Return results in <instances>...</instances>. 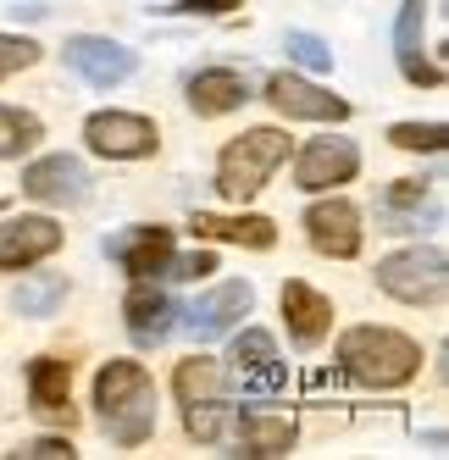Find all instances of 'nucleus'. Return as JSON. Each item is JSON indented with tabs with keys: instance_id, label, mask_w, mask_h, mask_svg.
Wrapping results in <instances>:
<instances>
[{
	"instance_id": "f257e3e1",
	"label": "nucleus",
	"mask_w": 449,
	"mask_h": 460,
	"mask_svg": "<svg viewBox=\"0 0 449 460\" xmlns=\"http://www.w3.org/2000/svg\"><path fill=\"white\" fill-rule=\"evenodd\" d=\"M94 411H101V427L122 444L139 449L155 433V383L139 360H106L94 372Z\"/></svg>"
},
{
	"instance_id": "f03ea898",
	"label": "nucleus",
	"mask_w": 449,
	"mask_h": 460,
	"mask_svg": "<svg viewBox=\"0 0 449 460\" xmlns=\"http://www.w3.org/2000/svg\"><path fill=\"white\" fill-rule=\"evenodd\" d=\"M339 367L366 383V388H405L416 372H422V344L394 333V327H349V333L339 339Z\"/></svg>"
},
{
	"instance_id": "7ed1b4c3",
	"label": "nucleus",
	"mask_w": 449,
	"mask_h": 460,
	"mask_svg": "<svg viewBox=\"0 0 449 460\" xmlns=\"http://www.w3.org/2000/svg\"><path fill=\"white\" fill-rule=\"evenodd\" d=\"M283 161H288V134L283 128H244V134H233L216 155V189L244 206L272 183V172Z\"/></svg>"
},
{
	"instance_id": "20e7f679",
	"label": "nucleus",
	"mask_w": 449,
	"mask_h": 460,
	"mask_svg": "<svg viewBox=\"0 0 449 460\" xmlns=\"http://www.w3.org/2000/svg\"><path fill=\"white\" fill-rule=\"evenodd\" d=\"M377 288L400 305H438L449 288V261L438 244H416V250H394L377 261Z\"/></svg>"
},
{
	"instance_id": "39448f33",
	"label": "nucleus",
	"mask_w": 449,
	"mask_h": 460,
	"mask_svg": "<svg viewBox=\"0 0 449 460\" xmlns=\"http://www.w3.org/2000/svg\"><path fill=\"white\" fill-rule=\"evenodd\" d=\"M438 222H444V200L422 178H394L377 194V227L383 234H433Z\"/></svg>"
},
{
	"instance_id": "423d86ee",
	"label": "nucleus",
	"mask_w": 449,
	"mask_h": 460,
	"mask_svg": "<svg viewBox=\"0 0 449 460\" xmlns=\"http://www.w3.org/2000/svg\"><path fill=\"white\" fill-rule=\"evenodd\" d=\"M84 145L106 161H145V155H155L162 134H155V122L139 117V111H94L84 122Z\"/></svg>"
},
{
	"instance_id": "0eeeda50",
	"label": "nucleus",
	"mask_w": 449,
	"mask_h": 460,
	"mask_svg": "<svg viewBox=\"0 0 449 460\" xmlns=\"http://www.w3.org/2000/svg\"><path fill=\"white\" fill-rule=\"evenodd\" d=\"M267 106L288 122H344L349 117L344 94L322 89L316 78H300V73H272L267 78Z\"/></svg>"
},
{
	"instance_id": "6e6552de",
	"label": "nucleus",
	"mask_w": 449,
	"mask_h": 460,
	"mask_svg": "<svg viewBox=\"0 0 449 460\" xmlns=\"http://www.w3.org/2000/svg\"><path fill=\"white\" fill-rule=\"evenodd\" d=\"M222 377H233L244 394H277L288 383V367L277 360V339L267 327H244L233 339V349H228V372Z\"/></svg>"
},
{
	"instance_id": "1a4fd4ad",
	"label": "nucleus",
	"mask_w": 449,
	"mask_h": 460,
	"mask_svg": "<svg viewBox=\"0 0 449 460\" xmlns=\"http://www.w3.org/2000/svg\"><path fill=\"white\" fill-rule=\"evenodd\" d=\"M22 194L40 206H84L89 200V167L78 155H40L22 167Z\"/></svg>"
},
{
	"instance_id": "9d476101",
	"label": "nucleus",
	"mask_w": 449,
	"mask_h": 460,
	"mask_svg": "<svg viewBox=\"0 0 449 460\" xmlns=\"http://www.w3.org/2000/svg\"><path fill=\"white\" fill-rule=\"evenodd\" d=\"M61 56H67V67L94 89H117V84H128L139 73V56L128 45H117V40H101V34H73Z\"/></svg>"
},
{
	"instance_id": "9b49d317",
	"label": "nucleus",
	"mask_w": 449,
	"mask_h": 460,
	"mask_svg": "<svg viewBox=\"0 0 449 460\" xmlns=\"http://www.w3.org/2000/svg\"><path fill=\"white\" fill-rule=\"evenodd\" d=\"M361 172V150H356V139H311L300 155H295V189H305V194H328V189H339V183H349Z\"/></svg>"
},
{
	"instance_id": "f8f14e48",
	"label": "nucleus",
	"mask_w": 449,
	"mask_h": 460,
	"mask_svg": "<svg viewBox=\"0 0 449 460\" xmlns=\"http://www.w3.org/2000/svg\"><path fill=\"white\" fill-rule=\"evenodd\" d=\"M305 239L322 255H333V261H356L361 255V211L349 206L344 194L328 189V200H316L305 211Z\"/></svg>"
},
{
	"instance_id": "ddd939ff",
	"label": "nucleus",
	"mask_w": 449,
	"mask_h": 460,
	"mask_svg": "<svg viewBox=\"0 0 449 460\" xmlns=\"http://www.w3.org/2000/svg\"><path fill=\"white\" fill-rule=\"evenodd\" d=\"M61 250V227L50 217H6L0 222V272H28Z\"/></svg>"
},
{
	"instance_id": "4468645a",
	"label": "nucleus",
	"mask_w": 449,
	"mask_h": 460,
	"mask_svg": "<svg viewBox=\"0 0 449 460\" xmlns=\"http://www.w3.org/2000/svg\"><path fill=\"white\" fill-rule=\"evenodd\" d=\"M250 305H255L250 283H216V288H206L200 300L189 305V333H195L200 344H211L222 333H233V327L250 316Z\"/></svg>"
},
{
	"instance_id": "2eb2a0df",
	"label": "nucleus",
	"mask_w": 449,
	"mask_h": 460,
	"mask_svg": "<svg viewBox=\"0 0 449 460\" xmlns=\"http://www.w3.org/2000/svg\"><path fill=\"white\" fill-rule=\"evenodd\" d=\"M283 322H288V339H295L300 349H316L333 333V300H328L322 288L288 278L283 283Z\"/></svg>"
},
{
	"instance_id": "dca6fc26",
	"label": "nucleus",
	"mask_w": 449,
	"mask_h": 460,
	"mask_svg": "<svg viewBox=\"0 0 449 460\" xmlns=\"http://www.w3.org/2000/svg\"><path fill=\"white\" fill-rule=\"evenodd\" d=\"M422 34H427V0H405V6H400V22H394L400 73H405L416 89H438V84H444V67H438V61H427Z\"/></svg>"
},
{
	"instance_id": "f3484780",
	"label": "nucleus",
	"mask_w": 449,
	"mask_h": 460,
	"mask_svg": "<svg viewBox=\"0 0 449 460\" xmlns=\"http://www.w3.org/2000/svg\"><path fill=\"white\" fill-rule=\"evenodd\" d=\"M111 255H117V267L128 272V278H162L167 272V261H172V227H128V234H117L111 244H106Z\"/></svg>"
},
{
	"instance_id": "a211bd4d",
	"label": "nucleus",
	"mask_w": 449,
	"mask_h": 460,
	"mask_svg": "<svg viewBox=\"0 0 449 460\" xmlns=\"http://www.w3.org/2000/svg\"><path fill=\"white\" fill-rule=\"evenodd\" d=\"M172 316L178 305L167 300V288H155V278H134V288L122 300V322L134 333V344H162L172 333Z\"/></svg>"
},
{
	"instance_id": "6ab92c4d",
	"label": "nucleus",
	"mask_w": 449,
	"mask_h": 460,
	"mask_svg": "<svg viewBox=\"0 0 449 460\" xmlns=\"http://www.w3.org/2000/svg\"><path fill=\"white\" fill-rule=\"evenodd\" d=\"M28 400H34L40 416L50 421H78L73 416V360H56V355H40L34 367H28Z\"/></svg>"
},
{
	"instance_id": "aec40b11",
	"label": "nucleus",
	"mask_w": 449,
	"mask_h": 460,
	"mask_svg": "<svg viewBox=\"0 0 449 460\" xmlns=\"http://www.w3.org/2000/svg\"><path fill=\"white\" fill-rule=\"evenodd\" d=\"M250 101V78L233 67H206L189 78V111L195 117H228Z\"/></svg>"
},
{
	"instance_id": "412c9836",
	"label": "nucleus",
	"mask_w": 449,
	"mask_h": 460,
	"mask_svg": "<svg viewBox=\"0 0 449 460\" xmlns=\"http://www.w3.org/2000/svg\"><path fill=\"white\" fill-rule=\"evenodd\" d=\"M189 227H195V239H216V244H244V250H272L277 244V222L272 217H211V211H195L189 217Z\"/></svg>"
},
{
	"instance_id": "4be33fe9",
	"label": "nucleus",
	"mask_w": 449,
	"mask_h": 460,
	"mask_svg": "<svg viewBox=\"0 0 449 460\" xmlns=\"http://www.w3.org/2000/svg\"><path fill=\"white\" fill-rule=\"evenodd\" d=\"M233 433H239V449L244 455H261V460H272V455H288L295 449V421L288 416H272V411H244V416H233Z\"/></svg>"
},
{
	"instance_id": "5701e85b",
	"label": "nucleus",
	"mask_w": 449,
	"mask_h": 460,
	"mask_svg": "<svg viewBox=\"0 0 449 460\" xmlns=\"http://www.w3.org/2000/svg\"><path fill=\"white\" fill-rule=\"evenodd\" d=\"M67 305V278L61 272H28L17 283V311L22 316H56Z\"/></svg>"
},
{
	"instance_id": "b1692460",
	"label": "nucleus",
	"mask_w": 449,
	"mask_h": 460,
	"mask_svg": "<svg viewBox=\"0 0 449 460\" xmlns=\"http://www.w3.org/2000/svg\"><path fill=\"white\" fill-rule=\"evenodd\" d=\"M45 139V122L22 106H0V161H17Z\"/></svg>"
},
{
	"instance_id": "393cba45",
	"label": "nucleus",
	"mask_w": 449,
	"mask_h": 460,
	"mask_svg": "<svg viewBox=\"0 0 449 460\" xmlns=\"http://www.w3.org/2000/svg\"><path fill=\"white\" fill-rule=\"evenodd\" d=\"M172 388H178V400H183V405L211 400V394H222V367H216L211 355H189V360H178Z\"/></svg>"
},
{
	"instance_id": "a878e982",
	"label": "nucleus",
	"mask_w": 449,
	"mask_h": 460,
	"mask_svg": "<svg viewBox=\"0 0 449 460\" xmlns=\"http://www.w3.org/2000/svg\"><path fill=\"white\" fill-rule=\"evenodd\" d=\"M183 427H189V438H200V444H216V438H222V433L233 427V411L222 405L216 394H211V400H195V405H183Z\"/></svg>"
},
{
	"instance_id": "bb28decb",
	"label": "nucleus",
	"mask_w": 449,
	"mask_h": 460,
	"mask_svg": "<svg viewBox=\"0 0 449 460\" xmlns=\"http://www.w3.org/2000/svg\"><path fill=\"white\" fill-rule=\"evenodd\" d=\"M389 145L394 150H416V155H438L449 145V128L444 122H394L389 128Z\"/></svg>"
},
{
	"instance_id": "cd10ccee",
	"label": "nucleus",
	"mask_w": 449,
	"mask_h": 460,
	"mask_svg": "<svg viewBox=\"0 0 449 460\" xmlns=\"http://www.w3.org/2000/svg\"><path fill=\"white\" fill-rule=\"evenodd\" d=\"M283 50H288V61H300L305 73H328V67H333V50H328V40H316V34H305V28H288V40H283Z\"/></svg>"
},
{
	"instance_id": "c85d7f7f",
	"label": "nucleus",
	"mask_w": 449,
	"mask_h": 460,
	"mask_svg": "<svg viewBox=\"0 0 449 460\" xmlns=\"http://www.w3.org/2000/svg\"><path fill=\"white\" fill-rule=\"evenodd\" d=\"M34 61H40V45H34V40L0 34V84H6L12 73H22V67H34Z\"/></svg>"
},
{
	"instance_id": "c756f323",
	"label": "nucleus",
	"mask_w": 449,
	"mask_h": 460,
	"mask_svg": "<svg viewBox=\"0 0 449 460\" xmlns=\"http://www.w3.org/2000/svg\"><path fill=\"white\" fill-rule=\"evenodd\" d=\"M211 272H216V255L211 250H195V255H178L172 250V261H167V278H178V283H200Z\"/></svg>"
},
{
	"instance_id": "7c9ffc66",
	"label": "nucleus",
	"mask_w": 449,
	"mask_h": 460,
	"mask_svg": "<svg viewBox=\"0 0 449 460\" xmlns=\"http://www.w3.org/2000/svg\"><path fill=\"white\" fill-rule=\"evenodd\" d=\"M239 6L244 0H178V6H162V12H172V17H228Z\"/></svg>"
},
{
	"instance_id": "2f4dec72",
	"label": "nucleus",
	"mask_w": 449,
	"mask_h": 460,
	"mask_svg": "<svg viewBox=\"0 0 449 460\" xmlns=\"http://www.w3.org/2000/svg\"><path fill=\"white\" fill-rule=\"evenodd\" d=\"M17 455H28V460H73L78 449H73L67 438H34V444H22Z\"/></svg>"
}]
</instances>
